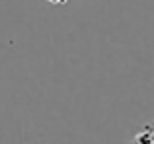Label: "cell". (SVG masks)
<instances>
[{
  "label": "cell",
  "mask_w": 154,
  "mask_h": 144,
  "mask_svg": "<svg viewBox=\"0 0 154 144\" xmlns=\"http://www.w3.org/2000/svg\"><path fill=\"white\" fill-rule=\"evenodd\" d=\"M131 144H154V125H146L143 130H139Z\"/></svg>",
  "instance_id": "1"
},
{
  "label": "cell",
  "mask_w": 154,
  "mask_h": 144,
  "mask_svg": "<svg viewBox=\"0 0 154 144\" xmlns=\"http://www.w3.org/2000/svg\"><path fill=\"white\" fill-rule=\"evenodd\" d=\"M47 2H51V4H64V2H68V0H47Z\"/></svg>",
  "instance_id": "2"
}]
</instances>
